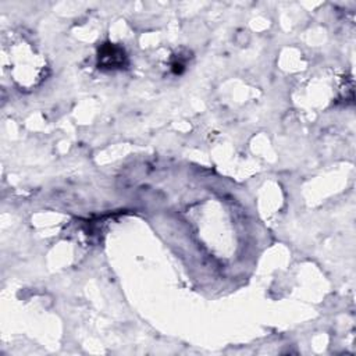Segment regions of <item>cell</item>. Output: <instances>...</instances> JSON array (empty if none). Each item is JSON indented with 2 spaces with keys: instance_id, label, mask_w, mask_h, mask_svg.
I'll list each match as a JSON object with an SVG mask.
<instances>
[{
  "instance_id": "cell-1",
  "label": "cell",
  "mask_w": 356,
  "mask_h": 356,
  "mask_svg": "<svg viewBox=\"0 0 356 356\" xmlns=\"http://www.w3.org/2000/svg\"><path fill=\"white\" fill-rule=\"evenodd\" d=\"M127 63H128V57L122 46L115 43H104L99 47V51H97L99 68L118 70V68H124Z\"/></svg>"
}]
</instances>
